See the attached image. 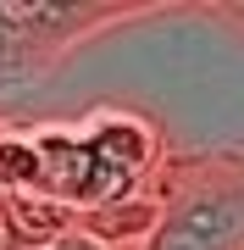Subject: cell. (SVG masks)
Wrapping results in <instances>:
<instances>
[{"label": "cell", "mask_w": 244, "mask_h": 250, "mask_svg": "<svg viewBox=\"0 0 244 250\" xmlns=\"http://www.w3.org/2000/svg\"><path fill=\"white\" fill-rule=\"evenodd\" d=\"M167 161V128L133 106H94L83 123H0V200L56 206L73 228L139 250Z\"/></svg>", "instance_id": "obj_1"}, {"label": "cell", "mask_w": 244, "mask_h": 250, "mask_svg": "<svg viewBox=\"0 0 244 250\" xmlns=\"http://www.w3.org/2000/svg\"><path fill=\"white\" fill-rule=\"evenodd\" d=\"M139 250H244V150L172 156L161 211Z\"/></svg>", "instance_id": "obj_2"}, {"label": "cell", "mask_w": 244, "mask_h": 250, "mask_svg": "<svg viewBox=\"0 0 244 250\" xmlns=\"http://www.w3.org/2000/svg\"><path fill=\"white\" fill-rule=\"evenodd\" d=\"M145 0H0V95L50 78L78 39L122 17H145Z\"/></svg>", "instance_id": "obj_3"}, {"label": "cell", "mask_w": 244, "mask_h": 250, "mask_svg": "<svg viewBox=\"0 0 244 250\" xmlns=\"http://www.w3.org/2000/svg\"><path fill=\"white\" fill-rule=\"evenodd\" d=\"M45 250H122V245L100 239V233H89V228H73V233H61V239H50Z\"/></svg>", "instance_id": "obj_4"}]
</instances>
